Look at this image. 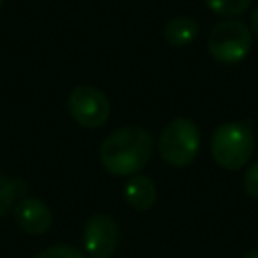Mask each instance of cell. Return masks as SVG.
I'll return each instance as SVG.
<instances>
[{
  "instance_id": "11",
  "label": "cell",
  "mask_w": 258,
  "mask_h": 258,
  "mask_svg": "<svg viewBox=\"0 0 258 258\" xmlns=\"http://www.w3.org/2000/svg\"><path fill=\"white\" fill-rule=\"evenodd\" d=\"M204 2L212 12H216L220 16H226V18L244 14L252 4V0H204Z\"/></svg>"
},
{
  "instance_id": "1",
  "label": "cell",
  "mask_w": 258,
  "mask_h": 258,
  "mask_svg": "<svg viewBox=\"0 0 258 258\" xmlns=\"http://www.w3.org/2000/svg\"><path fill=\"white\" fill-rule=\"evenodd\" d=\"M153 153V135L149 129L139 125L121 127L109 133L101 147L99 159L103 167L117 177L137 175Z\"/></svg>"
},
{
  "instance_id": "15",
  "label": "cell",
  "mask_w": 258,
  "mask_h": 258,
  "mask_svg": "<svg viewBox=\"0 0 258 258\" xmlns=\"http://www.w3.org/2000/svg\"><path fill=\"white\" fill-rule=\"evenodd\" d=\"M244 258H258V248H254V250H250V252H248V254H246Z\"/></svg>"
},
{
  "instance_id": "5",
  "label": "cell",
  "mask_w": 258,
  "mask_h": 258,
  "mask_svg": "<svg viewBox=\"0 0 258 258\" xmlns=\"http://www.w3.org/2000/svg\"><path fill=\"white\" fill-rule=\"evenodd\" d=\"M69 113L75 123L87 129L103 127L111 117V103L109 97L91 85H79L69 95Z\"/></svg>"
},
{
  "instance_id": "10",
  "label": "cell",
  "mask_w": 258,
  "mask_h": 258,
  "mask_svg": "<svg viewBox=\"0 0 258 258\" xmlns=\"http://www.w3.org/2000/svg\"><path fill=\"white\" fill-rule=\"evenodd\" d=\"M26 194V181L16 179V177H6L0 175V218L8 214L12 206Z\"/></svg>"
},
{
  "instance_id": "3",
  "label": "cell",
  "mask_w": 258,
  "mask_h": 258,
  "mask_svg": "<svg viewBox=\"0 0 258 258\" xmlns=\"http://www.w3.org/2000/svg\"><path fill=\"white\" fill-rule=\"evenodd\" d=\"M200 129L187 117H175L163 125L157 137V153L171 167H187L200 151Z\"/></svg>"
},
{
  "instance_id": "8",
  "label": "cell",
  "mask_w": 258,
  "mask_h": 258,
  "mask_svg": "<svg viewBox=\"0 0 258 258\" xmlns=\"http://www.w3.org/2000/svg\"><path fill=\"white\" fill-rule=\"evenodd\" d=\"M123 196H125V202L133 210L145 212V210H149L155 204V200H157V187H155V183H153L151 177L137 173V175H131L129 181L125 183Z\"/></svg>"
},
{
  "instance_id": "13",
  "label": "cell",
  "mask_w": 258,
  "mask_h": 258,
  "mask_svg": "<svg viewBox=\"0 0 258 258\" xmlns=\"http://www.w3.org/2000/svg\"><path fill=\"white\" fill-rule=\"evenodd\" d=\"M242 185H244V191L258 202V161H254L246 171H244V177H242Z\"/></svg>"
},
{
  "instance_id": "4",
  "label": "cell",
  "mask_w": 258,
  "mask_h": 258,
  "mask_svg": "<svg viewBox=\"0 0 258 258\" xmlns=\"http://www.w3.org/2000/svg\"><path fill=\"white\" fill-rule=\"evenodd\" d=\"M252 48V32L240 20H222L212 26L208 34V52L214 60L224 64L240 62Z\"/></svg>"
},
{
  "instance_id": "6",
  "label": "cell",
  "mask_w": 258,
  "mask_h": 258,
  "mask_svg": "<svg viewBox=\"0 0 258 258\" xmlns=\"http://www.w3.org/2000/svg\"><path fill=\"white\" fill-rule=\"evenodd\" d=\"M119 224L107 214H95L83 226V248L89 258H111L119 248Z\"/></svg>"
},
{
  "instance_id": "12",
  "label": "cell",
  "mask_w": 258,
  "mask_h": 258,
  "mask_svg": "<svg viewBox=\"0 0 258 258\" xmlns=\"http://www.w3.org/2000/svg\"><path fill=\"white\" fill-rule=\"evenodd\" d=\"M34 258H89L85 252L73 248V246H67V244H56V246H50L42 252H38Z\"/></svg>"
},
{
  "instance_id": "9",
  "label": "cell",
  "mask_w": 258,
  "mask_h": 258,
  "mask_svg": "<svg viewBox=\"0 0 258 258\" xmlns=\"http://www.w3.org/2000/svg\"><path fill=\"white\" fill-rule=\"evenodd\" d=\"M198 32H200V24L196 18H189V16H173L163 26V38L167 40V44L175 48L191 44Z\"/></svg>"
},
{
  "instance_id": "14",
  "label": "cell",
  "mask_w": 258,
  "mask_h": 258,
  "mask_svg": "<svg viewBox=\"0 0 258 258\" xmlns=\"http://www.w3.org/2000/svg\"><path fill=\"white\" fill-rule=\"evenodd\" d=\"M250 32H252V36L258 38V6L250 14Z\"/></svg>"
},
{
  "instance_id": "16",
  "label": "cell",
  "mask_w": 258,
  "mask_h": 258,
  "mask_svg": "<svg viewBox=\"0 0 258 258\" xmlns=\"http://www.w3.org/2000/svg\"><path fill=\"white\" fill-rule=\"evenodd\" d=\"M2 2H4V0H0V6H2Z\"/></svg>"
},
{
  "instance_id": "7",
  "label": "cell",
  "mask_w": 258,
  "mask_h": 258,
  "mask_svg": "<svg viewBox=\"0 0 258 258\" xmlns=\"http://www.w3.org/2000/svg\"><path fill=\"white\" fill-rule=\"evenodd\" d=\"M14 220L22 232L30 236H40L50 228L52 214L42 200L24 196L14 206Z\"/></svg>"
},
{
  "instance_id": "2",
  "label": "cell",
  "mask_w": 258,
  "mask_h": 258,
  "mask_svg": "<svg viewBox=\"0 0 258 258\" xmlns=\"http://www.w3.org/2000/svg\"><path fill=\"white\" fill-rule=\"evenodd\" d=\"M210 153L220 167L228 171L242 169L254 153V133L250 121H228L216 127L210 141Z\"/></svg>"
}]
</instances>
